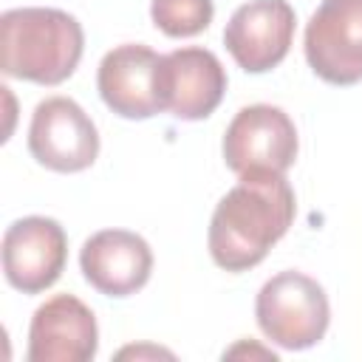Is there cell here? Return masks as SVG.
Here are the masks:
<instances>
[{"label": "cell", "mask_w": 362, "mask_h": 362, "mask_svg": "<svg viewBox=\"0 0 362 362\" xmlns=\"http://www.w3.org/2000/svg\"><path fill=\"white\" fill-rule=\"evenodd\" d=\"M68 260V238L59 221L25 215L3 232V274L11 288L40 294L51 288Z\"/></svg>", "instance_id": "8"}, {"label": "cell", "mask_w": 362, "mask_h": 362, "mask_svg": "<svg viewBox=\"0 0 362 362\" xmlns=\"http://www.w3.org/2000/svg\"><path fill=\"white\" fill-rule=\"evenodd\" d=\"M79 269L99 294L130 297L150 280L153 249L130 229H102L82 243Z\"/></svg>", "instance_id": "11"}, {"label": "cell", "mask_w": 362, "mask_h": 362, "mask_svg": "<svg viewBox=\"0 0 362 362\" xmlns=\"http://www.w3.org/2000/svg\"><path fill=\"white\" fill-rule=\"evenodd\" d=\"M303 51L322 82H362V0H322L305 25Z\"/></svg>", "instance_id": "6"}, {"label": "cell", "mask_w": 362, "mask_h": 362, "mask_svg": "<svg viewBox=\"0 0 362 362\" xmlns=\"http://www.w3.org/2000/svg\"><path fill=\"white\" fill-rule=\"evenodd\" d=\"M294 215V189L283 173H243L209 218V257L226 272H249L288 232Z\"/></svg>", "instance_id": "1"}, {"label": "cell", "mask_w": 362, "mask_h": 362, "mask_svg": "<svg viewBox=\"0 0 362 362\" xmlns=\"http://www.w3.org/2000/svg\"><path fill=\"white\" fill-rule=\"evenodd\" d=\"M170 71V107L167 113L181 122H198L215 113L226 93V71L221 59L198 45L175 48L167 54Z\"/></svg>", "instance_id": "12"}, {"label": "cell", "mask_w": 362, "mask_h": 362, "mask_svg": "<svg viewBox=\"0 0 362 362\" xmlns=\"http://www.w3.org/2000/svg\"><path fill=\"white\" fill-rule=\"evenodd\" d=\"M150 17L161 34L181 40L206 31L215 17V6L212 0H153Z\"/></svg>", "instance_id": "13"}, {"label": "cell", "mask_w": 362, "mask_h": 362, "mask_svg": "<svg viewBox=\"0 0 362 362\" xmlns=\"http://www.w3.org/2000/svg\"><path fill=\"white\" fill-rule=\"evenodd\" d=\"M96 88L102 102L122 119H150L170 107L167 54L150 45L124 42L107 51L96 68Z\"/></svg>", "instance_id": "4"}, {"label": "cell", "mask_w": 362, "mask_h": 362, "mask_svg": "<svg viewBox=\"0 0 362 362\" xmlns=\"http://www.w3.org/2000/svg\"><path fill=\"white\" fill-rule=\"evenodd\" d=\"M28 153L45 170L82 173L99 156L96 124L74 99L48 96L31 113Z\"/></svg>", "instance_id": "7"}, {"label": "cell", "mask_w": 362, "mask_h": 362, "mask_svg": "<svg viewBox=\"0 0 362 362\" xmlns=\"http://www.w3.org/2000/svg\"><path fill=\"white\" fill-rule=\"evenodd\" d=\"M82 51L85 31L62 8L23 6L0 17V68L6 76L59 85L76 71Z\"/></svg>", "instance_id": "2"}, {"label": "cell", "mask_w": 362, "mask_h": 362, "mask_svg": "<svg viewBox=\"0 0 362 362\" xmlns=\"http://www.w3.org/2000/svg\"><path fill=\"white\" fill-rule=\"evenodd\" d=\"M119 359H144V356H153V359H158V356H164V359H175V354L173 351H167V348H156V345H127V348H122L119 354H116Z\"/></svg>", "instance_id": "14"}, {"label": "cell", "mask_w": 362, "mask_h": 362, "mask_svg": "<svg viewBox=\"0 0 362 362\" xmlns=\"http://www.w3.org/2000/svg\"><path fill=\"white\" fill-rule=\"evenodd\" d=\"M297 14L288 0H249L223 28V45L246 74L277 68L294 42Z\"/></svg>", "instance_id": "9"}, {"label": "cell", "mask_w": 362, "mask_h": 362, "mask_svg": "<svg viewBox=\"0 0 362 362\" xmlns=\"http://www.w3.org/2000/svg\"><path fill=\"white\" fill-rule=\"evenodd\" d=\"M255 317L266 339L286 351H305L325 337L331 305L325 288L314 277L286 269L260 286Z\"/></svg>", "instance_id": "3"}, {"label": "cell", "mask_w": 362, "mask_h": 362, "mask_svg": "<svg viewBox=\"0 0 362 362\" xmlns=\"http://www.w3.org/2000/svg\"><path fill=\"white\" fill-rule=\"evenodd\" d=\"M240 354H260V356H272V359H277V354H272V351H260V348H252V345H246V342H240V345L229 348L223 356H240Z\"/></svg>", "instance_id": "15"}, {"label": "cell", "mask_w": 362, "mask_h": 362, "mask_svg": "<svg viewBox=\"0 0 362 362\" xmlns=\"http://www.w3.org/2000/svg\"><path fill=\"white\" fill-rule=\"evenodd\" d=\"M223 161L235 175L252 170L283 173L297 161L300 139L291 116L277 105H249L235 113L223 133Z\"/></svg>", "instance_id": "5"}, {"label": "cell", "mask_w": 362, "mask_h": 362, "mask_svg": "<svg viewBox=\"0 0 362 362\" xmlns=\"http://www.w3.org/2000/svg\"><path fill=\"white\" fill-rule=\"evenodd\" d=\"M99 348L93 311L74 294L45 300L28 325V362H90Z\"/></svg>", "instance_id": "10"}]
</instances>
